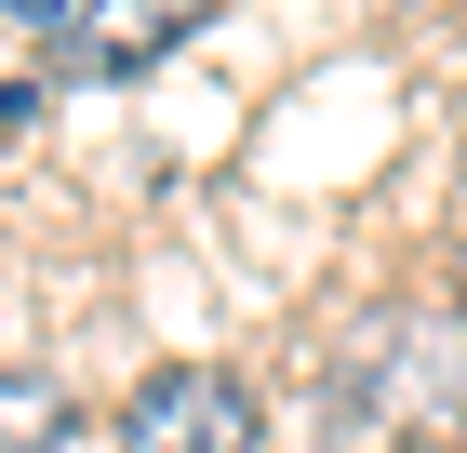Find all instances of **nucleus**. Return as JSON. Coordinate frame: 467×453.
<instances>
[{
    "label": "nucleus",
    "instance_id": "nucleus-4",
    "mask_svg": "<svg viewBox=\"0 0 467 453\" xmlns=\"http://www.w3.org/2000/svg\"><path fill=\"white\" fill-rule=\"evenodd\" d=\"M27 14H54V27H67V14H80V0H0V27H27Z\"/></svg>",
    "mask_w": 467,
    "mask_h": 453
},
{
    "label": "nucleus",
    "instance_id": "nucleus-1",
    "mask_svg": "<svg viewBox=\"0 0 467 453\" xmlns=\"http://www.w3.org/2000/svg\"><path fill=\"white\" fill-rule=\"evenodd\" d=\"M254 440H267V414L227 360H174L120 400V453H254Z\"/></svg>",
    "mask_w": 467,
    "mask_h": 453
},
{
    "label": "nucleus",
    "instance_id": "nucleus-2",
    "mask_svg": "<svg viewBox=\"0 0 467 453\" xmlns=\"http://www.w3.org/2000/svg\"><path fill=\"white\" fill-rule=\"evenodd\" d=\"M214 0H80L67 14V80H134L147 54H174Z\"/></svg>",
    "mask_w": 467,
    "mask_h": 453
},
{
    "label": "nucleus",
    "instance_id": "nucleus-3",
    "mask_svg": "<svg viewBox=\"0 0 467 453\" xmlns=\"http://www.w3.org/2000/svg\"><path fill=\"white\" fill-rule=\"evenodd\" d=\"M54 440H67V386L0 360V453H54Z\"/></svg>",
    "mask_w": 467,
    "mask_h": 453
}]
</instances>
